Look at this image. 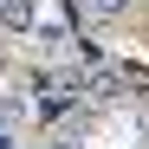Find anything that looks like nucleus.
I'll use <instances>...</instances> for the list:
<instances>
[{"label": "nucleus", "mask_w": 149, "mask_h": 149, "mask_svg": "<svg viewBox=\"0 0 149 149\" xmlns=\"http://www.w3.org/2000/svg\"><path fill=\"white\" fill-rule=\"evenodd\" d=\"M33 26H39V0H0V33L33 39Z\"/></svg>", "instance_id": "f257e3e1"}, {"label": "nucleus", "mask_w": 149, "mask_h": 149, "mask_svg": "<svg viewBox=\"0 0 149 149\" xmlns=\"http://www.w3.org/2000/svg\"><path fill=\"white\" fill-rule=\"evenodd\" d=\"M26 123H33V97H0V130H26Z\"/></svg>", "instance_id": "f03ea898"}, {"label": "nucleus", "mask_w": 149, "mask_h": 149, "mask_svg": "<svg viewBox=\"0 0 149 149\" xmlns=\"http://www.w3.org/2000/svg\"><path fill=\"white\" fill-rule=\"evenodd\" d=\"M84 7H91V13H123L130 0H84Z\"/></svg>", "instance_id": "7ed1b4c3"}, {"label": "nucleus", "mask_w": 149, "mask_h": 149, "mask_svg": "<svg viewBox=\"0 0 149 149\" xmlns=\"http://www.w3.org/2000/svg\"><path fill=\"white\" fill-rule=\"evenodd\" d=\"M130 149H149V143H130Z\"/></svg>", "instance_id": "20e7f679"}]
</instances>
